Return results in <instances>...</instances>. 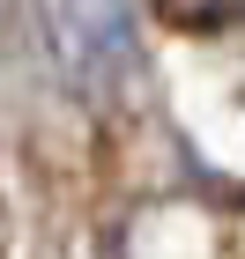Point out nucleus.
Listing matches in <instances>:
<instances>
[{"instance_id": "1", "label": "nucleus", "mask_w": 245, "mask_h": 259, "mask_svg": "<svg viewBox=\"0 0 245 259\" xmlns=\"http://www.w3.org/2000/svg\"><path fill=\"white\" fill-rule=\"evenodd\" d=\"M60 52H67V74H75L89 97H112V89L142 67L134 8H126V0H60Z\"/></svg>"}]
</instances>
